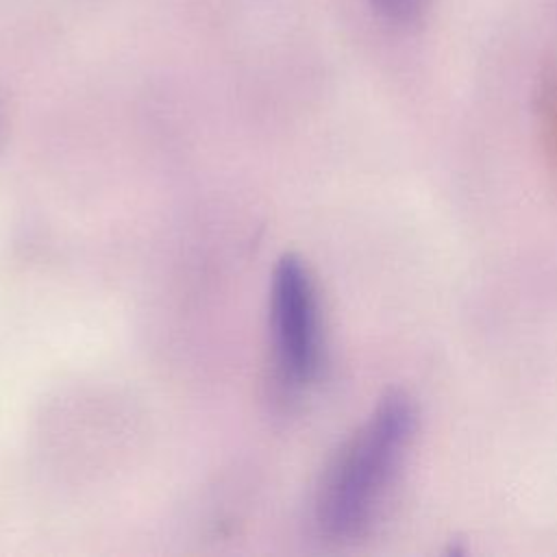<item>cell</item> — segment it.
<instances>
[{
    "mask_svg": "<svg viewBox=\"0 0 557 557\" xmlns=\"http://www.w3.org/2000/svg\"><path fill=\"white\" fill-rule=\"evenodd\" d=\"M416 429V405L387 392L331 461L315 500L320 529L333 540L359 537L374 520Z\"/></svg>",
    "mask_w": 557,
    "mask_h": 557,
    "instance_id": "1",
    "label": "cell"
},
{
    "mask_svg": "<svg viewBox=\"0 0 557 557\" xmlns=\"http://www.w3.org/2000/svg\"><path fill=\"white\" fill-rule=\"evenodd\" d=\"M270 333L276 374L289 389L309 385L320 368V307L309 268L298 255H283L270 287Z\"/></svg>",
    "mask_w": 557,
    "mask_h": 557,
    "instance_id": "2",
    "label": "cell"
},
{
    "mask_svg": "<svg viewBox=\"0 0 557 557\" xmlns=\"http://www.w3.org/2000/svg\"><path fill=\"white\" fill-rule=\"evenodd\" d=\"M537 122L544 159L557 183V65L542 72L537 87Z\"/></svg>",
    "mask_w": 557,
    "mask_h": 557,
    "instance_id": "3",
    "label": "cell"
},
{
    "mask_svg": "<svg viewBox=\"0 0 557 557\" xmlns=\"http://www.w3.org/2000/svg\"><path fill=\"white\" fill-rule=\"evenodd\" d=\"M372 7L392 22H413L418 20L431 0H370Z\"/></svg>",
    "mask_w": 557,
    "mask_h": 557,
    "instance_id": "4",
    "label": "cell"
}]
</instances>
